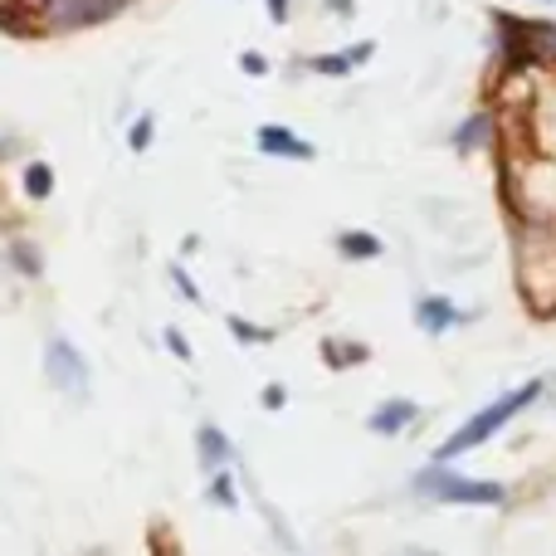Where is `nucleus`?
<instances>
[{
  "mask_svg": "<svg viewBox=\"0 0 556 556\" xmlns=\"http://www.w3.org/2000/svg\"><path fill=\"white\" fill-rule=\"evenodd\" d=\"M230 332L240 337V342H264V337H269V332H260V327H250L244 317H230Z\"/></svg>",
  "mask_w": 556,
  "mask_h": 556,
  "instance_id": "f3484780",
  "label": "nucleus"
},
{
  "mask_svg": "<svg viewBox=\"0 0 556 556\" xmlns=\"http://www.w3.org/2000/svg\"><path fill=\"white\" fill-rule=\"evenodd\" d=\"M542 395V381H522V386H513L508 395H498V401H489L483 410H473L469 420L459 425V430L450 434L444 444H434V459H444V464H454L459 454H469V450H479L483 440H493V434L503 430V425L513 420V415H522L532 401Z\"/></svg>",
  "mask_w": 556,
  "mask_h": 556,
  "instance_id": "f257e3e1",
  "label": "nucleus"
},
{
  "mask_svg": "<svg viewBox=\"0 0 556 556\" xmlns=\"http://www.w3.org/2000/svg\"><path fill=\"white\" fill-rule=\"evenodd\" d=\"M264 405H269V410H283V405H288V391H283V386H264Z\"/></svg>",
  "mask_w": 556,
  "mask_h": 556,
  "instance_id": "aec40b11",
  "label": "nucleus"
},
{
  "mask_svg": "<svg viewBox=\"0 0 556 556\" xmlns=\"http://www.w3.org/2000/svg\"><path fill=\"white\" fill-rule=\"evenodd\" d=\"M0 5H5V0H0Z\"/></svg>",
  "mask_w": 556,
  "mask_h": 556,
  "instance_id": "393cba45",
  "label": "nucleus"
},
{
  "mask_svg": "<svg viewBox=\"0 0 556 556\" xmlns=\"http://www.w3.org/2000/svg\"><path fill=\"white\" fill-rule=\"evenodd\" d=\"M323 356H327V366H362L366 356H371V346H362V342H342V337H327L323 342Z\"/></svg>",
  "mask_w": 556,
  "mask_h": 556,
  "instance_id": "9b49d317",
  "label": "nucleus"
},
{
  "mask_svg": "<svg viewBox=\"0 0 556 556\" xmlns=\"http://www.w3.org/2000/svg\"><path fill=\"white\" fill-rule=\"evenodd\" d=\"M211 479H215V483H211V498L220 503V508H235V503H240V493H235V479H230V473L215 469Z\"/></svg>",
  "mask_w": 556,
  "mask_h": 556,
  "instance_id": "4468645a",
  "label": "nucleus"
},
{
  "mask_svg": "<svg viewBox=\"0 0 556 556\" xmlns=\"http://www.w3.org/2000/svg\"><path fill=\"white\" fill-rule=\"evenodd\" d=\"M381 250L386 244L376 240L371 230H342L337 235V254H342V260H381Z\"/></svg>",
  "mask_w": 556,
  "mask_h": 556,
  "instance_id": "1a4fd4ad",
  "label": "nucleus"
},
{
  "mask_svg": "<svg viewBox=\"0 0 556 556\" xmlns=\"http://www.w3.org/2000/svg\"><path fill=\"white\" fill-rule=\"evenodd\" d=\"M415 420H420V405L401 395V401H386L381 410L371 415V430H376V434H405Z\"/></svg>",
  "mask_w": 556,
  "mask_h": 556,
  "instance_id": "0eeeda50",
  "label": "nucleus"
},
{
  "mask_svg": "<svg viewBox=\"0 0 556 556\" xmlns=\"http://www.w3.org/2000/svg\"><path fill=\"white\" fill-rule=\"evenodd\" d=\"M415 493H425V498H434V503H469V508H503V503H508L503 483L464 479V473H454L444 459H434L430 469L415 473Z\"/></svg>",
  "mask_w": 556,
  "mask_h": 556,
  "instance_id": "7ed1b4c3",
  "label": "nucleus"
},
{
  "mask_svg": "<svg viewBox=\"0 0 556 556\" xmlns=\"http://www.w3.org/2000/svg\"><path fill=\"white\" fill-rule=\"evenodd\" d=\"M493 117H498V113H493V108H483V113H473L469 123H464L459 132H454V147H459V152H479V147L493 137Z\"/></svg>",
  "mask_w": 556,
  "mask_h": 556,
  "instance_id": "9d476101",
  "label": "nucleus"
},
{
  "mask_svg": "<svg viewBox=\"0 0 556 556\" xmlns=\"http://www.w3.org/2000/svg\"><path fill=\"white\" fill-rule=\"evenodd\" d=\"M45 371H49V381H54V391L74 395V401H88V391H93L84 352H78L68 337H49V346H45Z\"/></svg>",
  "mask_w": 556,
  "mask_h": 556,
  "instance_id": "20e7f679",
  "label": "nucleus"
},
{
  "mask_svg": "<svg viewBox=\"0 0 556 556\" xmlns=\"http://www.w3.org/2000/svg\"><path fill=\"white\" fill-rule=\"evenodd\" d=\"M518 298L538 323L556 317V230L547 244H538L532 225L518 240Z\"/></svg>",
  "mask_w": 556,
  "mask_h": 556,
  "instance_id": "f03ea898",
  "label": "nucleus"
},
{
  "mask_svg": "<svg viewBox=\"0 0 556 556\" xmlns=\"http://www.w3.org/2000/svg\"><path fill=\"white\" fill-rule=\"evenodd\" d=\"M166 346H172V352L181 356V362H191V342H186V337L176 332V327H172V332H166Z\"/></svg>",
  "mask_w": 556,
  "mask_h": 556,
  "instance_id": "412c9836",
  "label": "nucleus"
},
{
  "mask_svg": "<svg viewBox=\"0 0 556 556\" xmlns=\"http://www.w3.org/2000/svg\"><path fill=\"white\" fill-rule=\"evenodd\" d=\"M152 117H137L132 123V132H127V142H132V152H147V142H152Z\"/></svg>",
  "mask_w": 556,
  "mask_h": 556,
  "instance_id": "dca6fc26",
  "label": "nucleus"
},
{
  "mask_svg": "<svg viewBox=\"0 0 556 556\" xmlns=\"http://www.w3.org/2000/svg\"><path fill=\"white\" fill-rule=\"evenodd\" d=\"M240 68L244 74H269V59L264 54H240Z\"/></svg>",
  "mask_w": 556,
  "mask_h": 556,
  "instance_id": "4be33fe9",
  "label": "nucleus"
},
{
  "mask_svg": "<svg viewBox=\"0 0 556 556\" xmlns=\"http://www.w3.org/2000/svg\"><path fill=\"white\" fill-rule=\"evenodd\" d=\"M371 49H376L371 39H356V45H346V59H352V68L366 64V59H371Z\"/></svg>",
  "mask_w": 556,
  "mask_h": 556,
  "instance_id": "6ab92c4d",
  "label": "nucleus"
},
{
  "mask_svg": "<svg viewBox=\"0 0 556 556\" xmlns=\"http://www.w3.org/2000/svg\"><path fill=\"white\" fill-rule=\"evenodd\" d=\"M459 317H464L459 303H454V298H444V293H430V298H420V303H415V323H420V332H430V337L459 327Z\"/></svg>",
  "mask_w": 556,
  "mask_h": 556,
  "instance_id": "423d86ee",
  "label": "nucleus"
},
{
  "mask_svg": "<svg viewBox=\"0 0 556 556\" xmlns=\"http://www.w3.org/2000/svg\"><path fill=\"white\" fill-rule=\"evenodd\" d=\"M10 260H15V269H20V274H29V278L39 274V254L29 250L25 240H15V244H10Z\"/></svg>",
  "mask_w": 556,
  "mask_h": 556,
  "instance_id": "2eb2a0df",
  "label": "nucleus"
},
{
  "mask_svg": "<svg viewBox=\"0 0 556 556\" xmlns=\"http://www.w3.org/2000/svg\"><path fill=\"white\" fill-rule=\"evenodd\" d=\"M254 142H260L264 156H283V162H313V156H317L313 142H303L293 127H278V123H264Z\"/></svg>",
  "mask_w": 556,
  "mask_h": 556,
  "instance_id": "39448f33",
  "label": "nucleus"
},
{
  "mask_svg": "<svg viewBox=\"0 0 556 556\" xmlns=\"http://www.w3.org/2000/svg\"><path fill=\"white\" fill-rule=\"evenodd\" d=\"M25 191H29V195H39V201H45V195L54 191V176H49V166H45V162H35V166L25 172Z\"/></svg>",
  "mask_w": 556,
  "mask_h": 556,
  "instance_id": "ddd939ff",
  "label": "nucleus"
},
{
  "mask_svg": "<svg viewBox=\"0 0 556 556\" xmlns=\"http://www.w3.org/2000/svg\"><path fill=\"white\" fill-rule=\"evenodd\" d=\"M269 15H274V25H283V20H288V0H269Z\"/></svg>",
  "mask_w": 556,
  "mask_h": 556,
  "instance_id": "5701e85b",
  "label": "nucleus"
},
{
  "mask_svg": "<svg viewBox=\"0 0 556 556\" xmlns=\"http://www.w3.org/2000/svg\"><path fill=\"white\" fill-rule=\"evenodd\" d=\"M172 283L181 288V298H191V303H201V288H195L191 278H186V269H181V264H176V269H172Z\"/></svg>",
  "mask_w": 556,
  "mask_h": 556,
  "instance_id": "a211bd4d",
  "label": "nucleus"
},
{
  "mask_svg": "<svg viewBox=\"0 0 556 556\" xmlns=\"http://www.w3.org/2000/svg\"><path fill=\"white\" fill-rule=\"evenodd\" d=\"M547 5H556V0H547Z\"/></svg>",
  "mask_w": 556,
  "mask_h": 556,
  "instance_id": "b1692460",
  "label": "nucleus"
},
{
  "mask_svg": "<svg viewBox=\"0 0 556 556\" xmlns=\"http://www.w3.org/2000/svg\"><path fill=\"white\" fill-rule=\"evenodd\" d=\"M307 68H313V74L342 78V74H352V59H346V54H313V59H307Z\"/></svg>",
  "mask_w": 556,
  "mask_h": 556,
  "instance_id": "f8f14e48",
  "label": "nucleus"
},
{
  "mask_svg": "<svg viewBox=\"0 0 556 556\" xmlns=\"http://www.w3.org/2000/svg\"><path fill=\"white\" fill-rule=\"evenodd\" d=\"M195 450H201V469L215 473L230 464V440H225V430H215V425H201V434H195Z\"/></svg>",
  "mask_w": 556,
  "mask_h": 556,
  "instance_id": "6e6552de",
  "label": "nucleus"
}]
</instances>
